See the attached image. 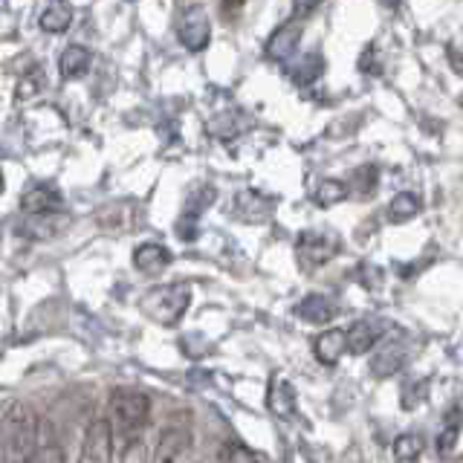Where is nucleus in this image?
<instances>
[{"mask_svg": "<svg viewBox=\"0 0 463 463\" xmlns=\"http://www.w3.org/2000/svg\"><path fill=\"white\" fill-rule=\"evenodd\" d=\"M41 87H43V70L33 67V70L24 72V76H21L18 90H14V96H18L21 101H24V99H33V96L41 90Z\"/></svg>", "mask_w": 463, "mask_h": 463, "instance_id": "nucleus-27", "label": "nucleus"}, {"mask_svg": "<svg viewBox=\"0 0 463 463\" xmlns=\"http://www.w3.org/2000/svg\"><path fill=\"white\" fill-rule=\"evenodd\" d=\"M24 214H47V212H64V197L50 183H33L21 197Z\"/></svg>", "mask_w": 463, "mask_h": 463, "instance_id": "nucleus-10", "label": "nucleus"}, {"mask_svg": "<svg viewBox=\"0 0 463 463\" xmlns=\"http://www.w3.org/2000/svg\"><path fill=\"white\" fill-rule=\"evenodd\" d=\"M426 394H429V380L405 385V391H402V409H405V411L417 409L420 402H426Z\"/></svg>", "mask_w": 463, "mask_h": 463, "instance_id": "nucleus-28", "label": "nucleus"}, {"mask_svg": "<svg viewBox=\"0 0 463 463\" xmlns=\"http://www.w3.org/2000/svg\"><path fill=\"white\" fill-rule=\"evenodd\" d=\"M313 351H316V359L322 362V365H336L345 354V330H339V327L325 330L322 336L316 339Z\"/></svg>", "mask_w": 463, "mask_h": 463, "instance_id": "nucleus-17", "label": "nucleus"}, {"mask_svg": "<svg viewBox=\"0 0 463 463\" xmlns=\"http://www.w3.org/2000/svg\"><path fill=\"white\" fill-rule=\"evenodd\" d=\"M420 209H423V203H420V197L414 192H400L388 206V221L405 223V221H411V217H417Z\"/></svg>", "mask_w": 463, "mask_h": 463, "instance_id": "nucleus-22", "label": "nucleus"}, {"mask_svg": "<svg viewBox=\"0 0 463 463\" xmlns=\"http://www.w3.org/2000/svg\"><path fill=\"white\" fill-rule=\"evenodd\" d=\"M33 463H67L64 446L50 423H38V446H35Z\"/></svg>", "mask_w": 463, "mask_h": 463, "instance_id": "nucleus-15", "label": "nucleus"}, {"mask_svg": "<svg viewBox=\"0 0 463 463\" xmlns=\"http://www.w3.org/2000/svg\"><path fill=\"white\" fill-rule=\"evenodd\" d=\"M192 446H194V438H192L188 423H168L163 431H159L148 463H188V458H192Z\"/></svg>", "mask_w": 463, "mask_h": 463, "instance_id": "nucleus-4", "label": "nucleus"}, {"mask_svg": "<svg viewBox=\"0 0 463 463\" xmlns=\"http://www.w3.org/2000/svg\"><path fill=\"white\" fill-rule=\"evenodd\" d=\"M246 0H223V12H238Z\"/></svg>", "mask_w": 463, "mask_h": 463, "instance_id": "nucleus-33", "label": "nucleus"}, {"mask_svg": "<svg viewBox=\"0 0 463 463\" xmlns=\"http://www.w3.org/2000/svg\"><path fill=\"white\" fill-rule=\"evenodd\" d=\"M460 429H463V409H452V411H446L443 417V426L438 431V452L440 455H449L455 449L458 438H460Z\"/></svg>", "mask_w": 463, "mask_h": 463, "instance_id": "nucleus-21", "label": "nucleus"}, {"mask_svg": "<svg viewBox=\"0 0 463 463\" xmlns=\"http://www.w3.org/2000/svg\"><path fill=\"white\" fill-rule=\"evenodd\" d=\"M376 177H380V171H376V165H362V168H356L354 171V180H351V188L356 194H362V197H368L373 188H376ZM347 188V192H351Z\"/></svg>", "mask_w": 463, "mask_h": 463, "instance_id": "nucleus-26", "label": "nucleus"}, {"mask_svg": "<svg viewBox=\"0 0 463 463\" xmlns=\"http://www.w3.org/2000/svg\"><path fill=\"white\" fill-rule=\"evenodd\" d=\"M113 431L105 417H96L84 431L81 440V452H79V463H113Z\"/></svg>", "mask_w": 463, "mask_h": 463, "instance_id": "nucleus-7", "label": "nucleus"}, {"mask_svg": "<svg viewBox=\"0 0 463 463\" xmlns=\"http://www.w3.org/2000/svg\"><path fill=\"white\" fill-rule=\"evenodd\" d=\"M347 197V185L342 180H322L316 188V203L318 206H336Z\"/></svg>", "mask_w": 463, "mask_h": 463, "instance_id": "nucleus-25", "label": "nucleus"}, {"mask_svg": "<svg viewBox=\"0 0 463 463\" xmlns=\"http://www.w3.org/2000/svg\"><path fill=\"white\" fill-rule=\"evenodd\" d=\"M171 264V252L165 250L163 243H142L137 246L134 252V267L145 275H154V272H163Z\"/></svg>", "mask_w": 463, "mask_h": 463, "instance_id": "nucleus-16", "label": "nucleus"}, {"mask_svg": "<svg viewBox=\"0 0 463 463\" xmlns=\"http://www.w3.org/2000/svg\"><path fill=\"white\" fill-rule=\"evenodd\" d=\"M4 185H6V180H4V168H0V194H4Z\"/></svg>", "mask_w": 463, "mask_h": 463, "instance_id": "nucleus-35", "label": "nucleus"}, {"mask_svg": "<svg viewBox=\"0 0 463 463\" xmlns=\"http://www.w3.org/2000/svg\"><path fill=\"white\" fill-rule=\"evenodd\" d=\"M296 313L298 318H304V322H310V325H327L333 322V316H336V304L322 293H310V296H304Z\"/></svg>", "mask_w": 463, "mask_h": 463, "instance_id": "nucleus-14", "label": "nucleus"}, {"mask_svg": "<svg viewBox=\"0 0 463 463\" xmlns=\"http://www.w3.org/2000/svg\"><path fill=\"white\" fill-rule=\"evenodd\" d=\"M298 41H301V21L293 18L281 24L267 41V58H272V61H289V55L296 52Z\"/></svg>", "mask_w": 463, "mask_h": 463, "instance_id": "nucleus-11", "label": "nucleus"}, {"mask_svg": "<svg viewBox=\"0 0 463 463\" xmlns=\"http://www.w3.org/2000/svg\"><path fill=\"white\" fill-rule=\"evenodd\" d=\"M385 322H376V318H362V322L351 325V330H345V351L362 356L368 354L373 345H380L385 336Z\"/></svg>", "mask_w": 463, "mask_h": 463, "instance_id": "nucleus-9", "label": "nucleus"}, {"mask_svg": "<svg viewBox=\"0 0 463 463\" xmlns=\"http://www.w3.org/2000/svg\"><path fill=\"white\" fill-rule=\"evenodd\" d=\"M90 61H93L90 50L67 47L61 55H58V72H61V79H81L84 72L90 70Z\"/></svg>", "mask_w": 463, "mask_h": 463, "instance_id": "nucleus-19", "label": "nucleus"}, {"mask_svg": "<svg viewBox=\"0 0 463 463\" xmlns=\"http://www.w3.org/2000/svg\"><path fill=\"white\" fill-rule=\"evenodd\" d=\"M322 72H325V58L318 52H310V55H304L293 70H289V79H293L298 87H307L322 76Z\"/></svg>", "mask_w": 463, "mask_h": 463, "instance_id": "nucleus-23", "label": "nucleus"}, {"mask_svg": "<svg viewBox=\"0 0 463 463\" xmlns=\"http://www.w3.org/2000/svg\"><path fill=\"white\" fill-rule=\"evenodd\" d=\"M41 29L43 33H67L70 24H72V6L67 4V0H50V6L41 12Z\"/></svg>", "mask_w": 463, "mask_h": 463, "instance_id": "nucleus-18", "label": "nucleus"}, {"mask_svg": "<svg viewBox=\"0 0 463 463\" xmlns=\"http://www.w3.org/2000/svg\"><path fill=\"white\" fill-rule=\"evenodd\" d=\"M38 417L24 402H12L0 417V463H33Z\"/></svg>", "mask_w": 463, "mask_h": 463, "instance_id": "nucleus-2", "label": "nucleus"}, {"mask_svg": "<svg viewBox=\"0 0 463 463\" xmlns=\"http://www.w3.org/2000/svg\"><path fill=\"white\" fill-rule=\"evenodd\" d=\"M269 409L279 417H293L296 414V391L287 380H272V385H269Z\"/></svg>", "mask_w": 463, "mask_h": 463, "instance_id": "nucleus-20", "label": "nucleus"}, {"mask_svg": "<svg viewBox=\"0 0 463 463\" xmlns=\"http://www.w3.org/2000/svg\"><path fill=\"white\" fill-rule=\"evenodd\" d=\"M275 203L264 194L258 192H241L235 197V214L241 217V221H250V223H258V221H267V217L272 214Z\"/></svg>", "mask_w": 463, "mask_h": 463, "instance_id": "nucleus-13", "label": "nucleus"}, {"mask_svg": "<svg viewBox=\"0 0 463 463\" xmlns=\"http://www.w3.org/2000/svg\"><path fill=\"white\" fill-rule=\"evenodd\" d=\"M405 359H409V347H405V342H383V347L371 359V373L385 380V376L397 373L405 365Z\"/></svg>", "mask_w": 463, "mask_h": 463, "instance_id": "nucleus-12", "label": "nucleus"}, {"mask_svg": "<svg viewBox=\"0 0 463 463\" xmlns=\"http://www.w3.org/2000/svg\"><path fill=\"white\" fill-rule=\"evenodd\" d=\"M322 4H325V0H293V18L296 21H307Z\"/></svg>", "mask_w": 463, "mask_h": 463, "instance_id": "nucleus-31", "label": "nucleus"}, {"mask_svg": "<svg viewBox=\"0 0 463 463\" xmlns=\"http://www.w3.org/2000/svg\"><path fill=\"white\" fill-rule=\"evenodd\" d=\"M151 420V397L137 388H116L108 400V423L113 431V443H130L142 440V431L148 429Z\"/></svg>", "mask_w": 463, "mask_h": 463, "instance_id": "nucleus-1", "label": "nucleus"}, {"mask_svg": "<svg viewBox=\"0 0 463 463\" xmlns=\"http://www.w3.org/2000/svg\"><path fill=\"white\" fill-rule=\"evenodd\" d=\"M383 4H385L388 9H397V6L402 4V0H383Z\"/></svg>", "mask_w": 463, "mask_h": 463, "instance_id": "nucleus-34", "label": "nucleus"}, {"mask_svg": "<svg viewBox=\"0 0 463 463\" xmlns=\"http://www.w3.org/2000/svg\"><path fill=\"white\" fill-rule=\"evenodd\" d=\"M122 463H148V460H145V446H142V440L130 443V446L125 449V458H122Z\"/></svg>", "mask_w": 463, "mask_h": 463, "instance_id": "nucleus-32", "label": "nucleus"}, {"mask_svg": "<svg viewBox=\"0 0 463 463\" xmlns=\"http://www.w3.org/2000/svg\"><path fill=\"white\" fill-rule=\"evenodd\" d=\"M188 304H192V287L188 284H163L154 287L142 296L139 310L151 318V322L174 327L185 316Z\"/></svg>", "mask_w": 463, "mask_h": 463, "instance_id": "nucleus-3", "label": "nucleus"}, {"mask_svg": "<svg viewBox=\"0 0 463 463\" xmlns=\"http://www.w3.org/2000/svg\"><path fill=\"white\" fill-rule=\"evenodd\" d=\"M177 38L188 52H200L209 47V38H212V24H209V14L200 4H192L180 12V21H177Z\"/></svg>", "mask_w": 463, "mask_h": 463, "instance_id": "nucleus-6", "label": "nucleus"}, {"mask_svg": "<svg viewBox=\"0 0 463 463\" xmlns=\"http://www.w3.org/2000/svg\"><path fill=\"white\" fill-rule=\"evenodd\" d=\"M359 70L368 72V76H380L383 67H380V52H376V47H368L365 52H362L359 58Z\"/></svg>", "mask_w": 463, "mask_h": 463, "instance_id": "nucleus-30", "label": "nucleus"}, {"mask_svg": "<svg viewBox=\"0 0 463 463\" xmlns=\"http://www.w3.org/2000/svg\"><path fill=\"white\" fill-rule=\"evenodd\" d=\"M423 455V438L420 434H400L394 440V458L400 463H411Z\"/></svg>", "mask_w": 463, "mask_h": 463, "instance_id": "nucleus-24", "label": "nucleus"}, {"mask_svg": "<svg viewBox=\"0 0 463 463\" xmlns=\"http://www.w3.org/2000/svg\"><path fill=\"white\" fill-rule=\"evenodd\" d=\"M339 252V238L333 232H301L296 241V255L304 269H316Z\"/></svg>", "mask_w": 463, "mask_h": 463, "instance_id": "nucleus-5", "label": "nucleus"}, {"mask_svg": "<svg viewBox=\"0 0 463 463\" xmlns=\"http://www.w3.org/2000/svg\"><path fill=\"white\" fill-rule=\"evenodd\" d=\"M221 463H260L250 449L241 446V443H232L223 449V455H221Z\"/></svg>", "mask_w": 463, "mask_h": 463, "instance_id": "nucleus-29", "label": "nucleus"}, {"mask_svg": "<svg viewBox=\"0 0 463 463\" xmlns=\"http://www.w3.org/2000/svg\"><path fill=\"white\" fill-rule=\"evenodd\" d=\"M67 221L70 217L64 212H47V214H26L24 221L14 226L21 238H29V241H50L55 235H61L67 229Z\"/></svg>", "mask_w": 463, "mask_h": 463, "instance_id": "nucleus-8", "label": "nucleus"}]
</instances>
